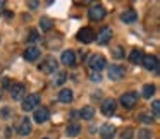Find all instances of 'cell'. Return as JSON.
Listing matches in <instances>:
<instances>
[{
  "label": "cell",
  "instance_id": "6da1fadb",
  "mask_svg": "<svg viewBox=\"0 0 160 139\" xmlns=\"http://www.w3.org/2000/svg\"><path fill=\"white\" fill-rule=\"evenodd\" d=\"M143 67L148 70H155V76H158V59L155 55H143L141 60Z\"/></svg>",
  "mask_w": 160,
  "mask_h": 139
},
{
  "label": "cell",
  "instance_id": "7a4b0ae2",
  "mask_svg": "<svg viewBox=\"0 0 160 139\" xmlns=\"http://www.w3.org/2000/svg\"><path fill=\"white\" fill-rule=\"evenodd\" d=\"M38 101H40V94L38 93H33V94H29V96H26L24 100H22V110L24 112H31L33 108H36V105H38Z\"/></svg>",
  "mask_w": 160,
  "mask_h": 139
},
{
  "label": "cell",
  "instance_id": "3957f363",
  "mask_svg": "<svg viewBox=\"0 0 160 139\" xmlns=\"http://www.w3.org/2000/svg\"><path fill=\"white\" fill-rule=\"evenodd\" d=\"M112 38V29L108 28V26H105V28H102L100 31L95 35V40H97L98 45H107L108 41H110Z\"/></svg>",
  "mask_w": 160,
  "mask_h": 139
},
{
  "label": "cell",
  "instance_id": "277c9868",
  "mask_svg": "<svg viewBox=\"0 0 160 139\" xmlns=\"http://www.w3.org/2000/svg\"><path fill=\"white\" fill-rule=\"evenodd\" d=\"M57 67H59V64H57V60L53 59V57H48V59L45 60V62L40 65V70H42L43 74H55Z\"/></svg>",
  "mask_w": 160,
  "mask_h": 139
},
{
  "label": "cell",
  "instance_id": "5b68a950",
  "mask_svg": "<svg viewBox=\"0 0 160 139\" xmlns=\"http://www.w3.org/2000/svg\"><path fill=\"white\" fill-rule=\"evenodd\" d=\"M76 38L81 43H91V41H95V31L91 28H83V29H79Z\"/></svg>",
  "mask_w": 160,
  "mask_h": 139
},
{
  "label": "cell",
  "instance_id": "8992f818",
  "mask_svg": "<svg viewBox=\"0 0 160 139\" xmlns=\"http://www.w3.org/2000/svg\"><path fill=\"white\" fill-rule=\"evenodd\" d=\"M105 64H107V62H105V57L103 55H97V53H95V55H91L90 60H88V65H90L93 70H97V72L103 69Z\"/></svg>",
  "mask_w": 160,
  "mask_h": 139
},
{
  "label": "cell",
  "instance_id": "52a82bcc",
  "mask_svg": "<svg viewBox=\"0 0 160 139\" xmlns=\"http://www.w3.org/2000/svg\"><path fill=\"white\" fill-rule=\"evenodd\" d=\"M136 101H138V94L132 93V91L131 93H124L121 96V105L124 108H132L136 105Z\"/></svg>",
  "mask_w": 160,
  "mask_h": 139
},
{
  "label": "cell",
  "instance_id": "ba28073f",
  "mask_svg": "<svg viewBox=\"0 0 160 139\" xmlns=\"http://www.w3.org/2000/svg\"><path fill=\"white\" fill-rule=\"evenodd\" d=\"M88 17L91 21H102L105 17V9L102 5H93V7L88 11Z\"/></svg>",
  "mask_w": 160,
  "mask_h": 139
},
{
  "label": "cell",
  "instance_id": "9c48e42d",
  "mask_svg": "<svg viewBox=\"0 0 160 139\" xmlns=\"http://www.w3.org/2000/svg\"><path fill=\"white\" fill-rule=\"evenodd\" d=\"M115 107H117L115 100H112V98H107V100H103V103H102V113H103V115H108V117H110V115L115 112Z\"/></svg>",
  "mask_w": 160,
  "mask_h": 139
},
{
  "label": "cell",
  "instance_id": "30bf717a",
  "mask_svg": "<svg viewBox=\"0 0 160 139\" xmlns=\"http://www.w3.org/2000/svg\"><path fill=\"white\" fill-rule=\"evenodd\" d=\"M40 55H42V52H40L38 46H28L26 52H24V59L28 60V62H35V60H38Z\"/></svg>",
  "mask_w": 160,
  "mask_h": 139
},
{
  "label": "cell",
  "instance_id": "8fae6325",
  "mask_svg": "<svg viewBox=\"0 0 160 139\" xmlns=\"http://www.w3.org/2000/svg\"><path fill=\"white\" fill-rule=\"evenodd\" d=\"M124 74H126V70H124V67H121V65H110L108 67V77L114 79V81L124 77Z\"/></svg>",
  "mask_w": 160,
  "mask_h": 139
},
{
  "label": "cell",
  "instance_id": "7c38bea8",
  "mask_svg": "<svg viewBox=\"0 0 160 139\" xmlns=\"http://www.w3.org/2000/svg\"><path fill=\"white\" fill-rule=\"evenodd\" d=\"M24 93H26L24 84H12L11 94H12V98H14V100H24Z\"/></svg>",
  "mask_w": 160,
  "mask_h": 139
},
{
  "label": "cell",
  "instance_id": "4fadbf2b",
  "mask_svg": "<svg viewBox=\"0 0 160 139\" xmlns=\"http://www.w3.org/2000/svg\"><path fill=\"white\" fill-rule=\"evenodd\" d=\"M48 108L47 107H42V108H36L35 110V122H38V124H43V122L48 120Z\"/></svg>",
  "mask_w": 160,
  "mask_h": 139
},
{
  "label": "cell",
  "instance_id": "5bb4252c",
  "mask_svg": "<svg viewBox=\"0 0 160 139\" xmlns=\"http://www.w3.org/2000/svg\"><path fill=\"white\" fill-rule=\"evenodd\" d=\"M60 60H62L64 65L72 67L74 64H76V53H74L72 50H66V52L62 53V57H60Z\"/></svg>",
  "mask_w": 160,
  "mask_h": 139
},
{
  "label": "cell",
  "instance_id": "9a60e30c",
  "mask_svg": "<svg viewBox=\"0 0 160 139\" xmlns=\"http://www.w3.org/2000/svg\"><path fill=\"white\" fill-rule=\"evenodd\" d=\"M100 136H102V139H112L115 136V127L110 124H103L100 129Z\"/></svg>",
  "mask_w": 160,
  "mask_h": 139
},
{
  "label": "cell",
  "instance_id": "2e32d148",
  "mask_svg": "<svg viewBox=\"0 0 160 139\" xmlns=\"http://www.w3.org/2000/svg\"><path fill=\"white\" fill-rule=\"evenodd\" d=\"M136 19H138V14H136V11H132V9H128V11H124L121 14V21L126 22V24H131Z\"/></svg>",
  "mask_w": 160,
  "mask_h": 139
},
{
  "label": "cell",
  "instance_id": "e0dca14e",
  "mask_svg": "<svg viewBox=\"0 0 160 139\" xmlns=\"http://www.w3.org/2000/svg\"><path fill=\"white\" fill-rule=\"evenodd\" d=\"M18 134L19 136H29L31 134V122H29V118H24V120L21 122V125L18 127Z\"/></svg>",
  "mask_w": 160,
  "mask_h": 139
},
{
  "label": "cell",
  "instance_id": "ac0fdd59",
  "mask_svg": "<svg viewBox=\"0 0 160 139\" xmlns=\"http://www.w3.org/2000/svg\"><path fill=\"white\" fill-rule=\"evenodd\" d=\"M59 101H62V103H71L72 101V91L71 89H62L59 93Z\"/></svg>",
  "mask_w": 160,
  "mask_h": 139
},
{
  "label": "cell",
  "instance_id": "d6986e66",
  "mask_svg": "<svg viewBox=\"0 0 160 139\" xmlns=\"http://www.w3.org/2000/svg\"><path fill=\"white\" fill-rule=\"evenodd\" d=\"M93 115H95L93 107H83L79 110V117H83L84 120H91V118H93Z\"/></svg>",
  "mask_w": 160,
  "mask_h": 139
},
{
  "label": "cell",
  "instance_id": "ffe728a7",
  "mask_svg": "<svg viewBox=\"0 0 160 139\" xmlns=\"http://www.w3.org/2000/svg\"><path fill=\"white\" fill-rule=\"evenodd\" d=\"M129 60H131L132 64H141V60H143V52H141V50H132L131 55H129Z\"/></svg>",
  "mask_w": 160,
  "mask_h": 139
},
{
  "label": "cell",
  "instance_id": "44dd1931",
  "mask_svg": "<svg viewBox=\"0 0 160 139\" xmlns=\"http://www.w3.org/2000/svg\"><path fill=\"white\" fill-rule=\"evenodd\" d=\"M40 26H42L43 31H50L52 26H53V22H52V19H48V17H42L40 19Z\"/></svg>",
  "mask_w": 160,
  "mask_h": 139
},
{
  "label": "cell",
  "instance_id": "7402d4cb",
  "mask_svg": "<svg viewBox=\"0 0 160 139\" xmlns=\"http://www.w3.org/2000/svg\"><path fill=\"white\" fill-rule=\"evenodd\" d=\"M66 79H67V74L64 72V70H62V72H57L55 77H53V86H60Z\"/></svg>",
  "mask_w": 160,
  "mask_h": 139
},
{
  "label": "cell",
  "instance_id": "603a6c76",
  "mask_svg": "<svg viewBox=\"0 0 160 139\" xmlns=\"http://www.w3.org/2000/svg\"><path fill=\"white\" fill-rule=\"evenodd\" d=\"M79 125H78V124H71L69 125V127H67V136H69V137H74V136H78V134H79Z\"/></svg>",
  "mask_w": 160,
  "mask_h": 139
},
{
  "label": "cell",
  "instance_id": "cb8c5ba5",
  "mask_svg": "<svg viewBox=\"0 0 160 139\" xmlns=\"http://www.w3.org/2000/svg\"><path fill=\"white\" fill-rule=\"evenodd\" d=\"M112 55H114L115 59H122V57H124V46H121V45L112 46Z\"/></svg>",
  "mask_w": 160,
  "mask_h": 139
},
{
  "label": "cell",
  "instance_id": "d4e9b609",
  "mask_svg": "<svg viewBox=\"0 0 160 139\" xmlns=\"http://www.w3.org/2000/svg\"><path fill=\"white\" fill-rule=\"evenodd\" d=\"M153 93H155V86H153V84H146V86L143 88V96L145 98H152Z\"/></svg>",
  "mask_w": 160,
  "mask_h": 139
},
{
  "label": "cell",
  "instance_id": "484cf974",
  "mask_svg": "<svg viewBox=\"0 0 160 139\" xmlns=\"http://www.w3.org/2000/svg\"><path fill=\"white\" fill-rule=\"evenodd\" d=\"M132 136H134V131H132L131 127L124 129V132L121 134V139H132Z\"/></svg>",
  "mask_w": 160,
  "mask_h": 139
},
{
  "label": "cell",
  "instance_id": "4316f807",
  "mask_svg": "<svg viewBox=\"0 0 160 139\" xmlns=\"http://www.w3.org/2000/svg\"><path fill=\"white\" fill-rule=\"evenodd\" d=\"M141 120L146 122V124H152V122H153V117H152L150 113H141Z\"/></svg>",
  "mask_w": 160,
  "mask_h": 139
},
{
  "label": "cell",
  "instance_id": "83f0119b",
  "mask_svg": "<svg viewBox=\"0 0 160 139\" xmlns=\"http://www.w3.org/2000/svg\"><path fill=\"white\" fill-rule=\"evenodd\" d=\"M152 107H153V115H158L160 113V101H153Z\"/></svg>",
  "mask_w": 160,
  "mask_h": 139
},
{
  "label": "cell",
  "instance_id": "f1b7e54d",
  "mask_svg": "<svg viewBox=\"0 0 160 139\" xmlns=\"http://www.w3.org/2000/svg\"><path fill=\"white\" fill-rule=\"evenodd\" d=\"M28 40H29V41H35V40H38V33H36L35 29H31V31H29Z\"/></svg>",
  "mask_w": 160,
  "mask_h": 139
},
{
  "label": "cell",
  "instance_id": "f546056e",
  "mask_svg": "<svg viewBox=\"0 0 160 139\" xmlns=\"http://www.w3.org/2000/svg\"><path fill=\"white\" fill-rule=\"evenodd\" d=\"M139 137H141V139H148V137H152V132H150V131H141V132H139Z\"/></svg>",
  "mask_w": 160,
  "mask_h": 139
},
{
  "label": "cell",
  "instance_id": "4dcf8cb0",
  "mask_svg": "<svg viewBox=\"0 0 160 139\" xmlns=\"http://www.w3.org/2000/svg\"><path fill=\"white\" fill-rule=\"evenodd\" d=\"M2 117H4V118H9V117H11V108L5 107L4 110H2Z\"/></svg>",
  "mask_w": 160,
  "mask_h": 139
},
{
  "label": "cell",
  "instance_id": "1f68e13d",
  "mask_svg": "<svg viewBox=\"0 0 160 139\" xmlns=\"http://www.w3.org/2000/svg\"><path fill=\"white\" fill-rule=\"evenodd\" d=\"M28 5H29V9H36V7L40 5V2H36V0H29Z\"/></svg>",
  "mask_w": 160,
  "mask_h": 139
},
{
  "label": "cell",
  "instance_id": "d6a6232c",
  "mask_svg": "<svg viewBox=\"0 0 160 139\" xmlns=\"http://www.w3.org/2000/svg\"><path fill=\"white\" fill-rule=\"evenodd\" d=\"M78 117H79V112H76V110L71 112V118H78Z\"/></svg>",
  "mask_w": 160,
  "mask_h": 139
},
{
  "label": "cell",
  "instance_id": "836d02e7",
  "mask_svg": "<svg viewBox=\"0 0 160 139\" xmlns=\"http://www.w3.org/2000/svg\"><path fill=\"white\" fill-rule=\"evenodd\" d=\"M100 79H102V77L98 76V74H97V76H95V74H93V76H91V81H100Z\"/></svg>",
  "mask_w": 160,
  "mask_h": 139
},
{
  "label": "cell",
  "instance_id": "e575fe53",
  "mask_svg": "<svg viewBox=\"0 0 160 139\" xmlns=\"http://www.w3.org/2000/svg\"><path fill=\"white\" fill-rule=\"evenodd\" d=\"M4 5H5V2H4V0H0V9L4 7Z\"/></svg>",
  "mask_w": 160,
  "mask_h": 139
},
{
  "label": "cell",
  "instance_id": "d590c367",
  "mask_svg": "<svg viewBox=\"0 0 160 139\" xmlns=\"http://www.w3.org/2000/svg\"><path fill=\"white\" fill-rule=\"evenodd\" d=\"M0 98H2V89H0Z\"/></svg>",
  "mask_w": 160,
  "mask_h": 139
},
{
  "label": "cell",
  "instance_id": "8d00e7d4",
  "mask_svg": "<svg viewBox=\"0 0 160 139\" xmlns=\"http://www.w3.org/2000/svg\"><path fill=\"white\" fill-rule=\"evenodd\" d=\"M43 139H48V137H43Z\"/></svg>",
  "mask_w": 160,
  "mask_h": 139
}]
</instances>
